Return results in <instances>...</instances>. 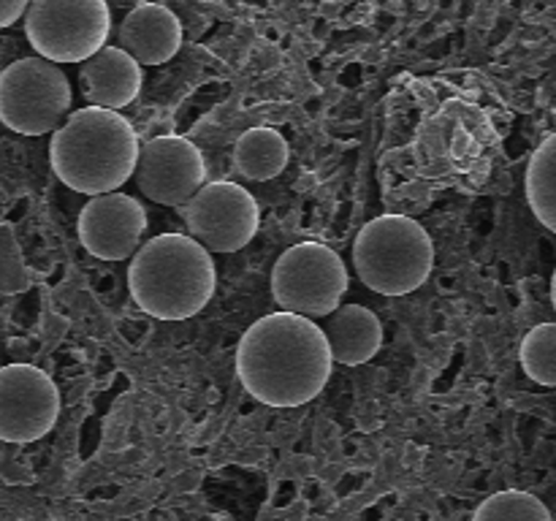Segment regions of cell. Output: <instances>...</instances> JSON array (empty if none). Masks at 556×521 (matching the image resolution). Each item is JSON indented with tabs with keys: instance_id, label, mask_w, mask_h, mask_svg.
Instances as JSON below:
<instances>
[{
	"instance_id": "6da1fadb",
	"label": "cell",
	"mask_w": 556,
	"mask_h": 521,
	"mask_svg": "<svg viewBox=\"0 0 556 521\" xmlns=\"http://www.w3.org/2000/svg\"><path fill=\"white\" fill-rule=\"evenodd\" d=\"M324 329L296 313H271L244 331L237 347V374L244 389L269 407H299L331 378Z\"/></svg>"
},
{
	"instance_id": "7a4b0ae2",
	"label": "cell",
	"mask_w": 556,
	"mask_h": 521,
	"mask_svg": "<svg viewBox=\"0 0 556 521\" xmlns=\"http://www.w3.org/2000/svg\"><path fill=\"white\" fill-rule=\"evenodd\" d=\"M139 136L119 112L76 109L52 134L49 163L63 185L85 195L117 193L136 174Z\"/></svg>"
},
{
	"instance_id": "3957f363",
	"label": "cell",
	"mask_w": 556,
	"mask_h": 521,
	"mask_svg": "<svg viewBox=\"0 0 556 521\" xmlns=\"http://www.w3.org/2000/svg\"><path fill=\"white\" fill-rule=\"evenodd\" d=\"M217 269L210 250L185 233H161L136 250L128 288L144 313L161 320H185L215 296Z\"/></svg>"
},
{
	"instance_id": "277c9868",
	"label": "cell",
	"mask_w": 556,
	"mask_h": 521,
	"mask_svg": "<svg viewBox=\"0 0 556 521\" xmlns=\"http://www.w3.org/2000/svg\"><path fill=\"white\" fill-rule=\"evenodd\" d=\"M353 264L367 288L386 296H405L432 275L434 244L413 217L383 215L358 231Z\"/></svg>"
},
{
	"instance_id": "5b68a950",
	"label": "cell",
	"mask_w": 556,
	"mask_h": 521,
	"mask_svg": "<svg viewBox=\"0 0 556 521\" xmlns=\"http://www.w3.org/2000/svg\"><path fill=\"white\" fill-rule=\"evenodd\" d=\"M71 81L47 58H22L0 71V123L22 136L54 134L68 119Z\"/></svg>"
},
{
	"instance_id": "8992f818",
	"label": "cell",
	"mask_w": 556,
	"mask_h": 521,
	"mask_svg": "<svg viewBox=\"0 0 556 521\" xmlns=\"http://www.w3.org/2000/svg\"><path fill=\"white\" fill-rule=\"evenodd\" d=\"M27 41L52 63H85L106 47L112 11L106 0H30Z\"/></svg>"
},
{
	"instance_id": "52a82bcc",
	"label": "cell",
	"mask_w": 556,
	"mask_h": 521,
	"mask_svg": "<svg viewBox=\"0 0 556 521\" xmlns=\"http://www.w3.org/2000/svg\"><path fill=\"white\" fill-rule=\"evenodd\" d=\"M348 291L345 260L320 242L288 247L271 269V293L282 313L326 318Z\"/></svg>"
},
{
	"instance_id": "ba28073f",
	"label": "cell",
	"mask_w": 556,
	"mask_h": 521,
	"mask_svg": "<svg viewBox=\"0 0 556 521\" xmlns=\"http://www.w3.org/2000/svg\"><path fill=\"white\" fill-rule=\"evenodd\" d=\"M190 237L212 253L248 247L261 226L258 201L237 182H210L185 204Z\"/></svg>"
},
{
	"instance_id": "9c48e42d",
	"label": "cell",
	"mask_w": 556,
	"mask_h": 521,
	"mask_svg": "<svg viewBox=\"0 0 556 521\" xmlns=\"http://www.w3.org/2000/svg\"><path fill=\"white\" fill-rule=\"evenodd\" d=\"M60 416V391L43 369L9 364L0 369V440L33 443L52 432Z\"/></svg>"
},
{
	"instance_id": "30bf717a",
	"label": "cell",
	"mask_w": 556,
	"mask_h": 521,
	"mask_svg": "<svg viewBox=\"0 0 556 521\" xmlns=\"http://www.w3.org/2000/svg\"><path fill=\"white\" fill-rule=\"evenodd\" d=\"M136 185L155 204L185 206L204 188L206 163L199 147L185 136H155L136 163Z\"/></svg>"
},
{
	"instance_id": "8fae6325",
	"label": "cell",
	"mask_w": 556,
	"mask_h": 521,
	"mask_svg": "<svg viewBox=\"0 0 556 521\" xmlns=\"http://www.w3.org/2000/svg\"><path fill=\"white\" fill-rule=\"evenodd\" d=\"M147 231V212L134 195H92L79 215V242L101 260H125L136 255Z\"/></svg>"
},
{
	"instance_id": "7c38bea8",
	"label": "cell",
	"mask_w": 556,
	"mask_h": 521,
	"mask_svg": "<svg viewBox=\"0 0 556 521\" xmlns=\"http://www.w3.org/2000/svg\"><path fill=\"white\" fill-rule=\"evenodd\" d=\"M182 47L177 14L161 3H141L119 25V49L139 65H161Z\"/></svg>"
},
{
	"instance_id": "4fadbf2b",
	"label": "cell",
	"mask_w": 556,
	"mask_h": 521,
	"mask_svg": "<svg viewBox=\"0 0 556 521\" xmlns=\"http://www.w3.org/2000/svg\"><path fill=\"white\" fill-rule=\"evenodd\" d=\"M81 96L90 106L117 109L128 106L141 90V65L119 47H103L81 63Z\"/></svg>"
},
{
	"instance_id": "5bb4252c",
	"label": "cell",
	"mask_w": 556,
	"mask_h": 521,
	"mask_svg": "<svg viewBox=\"0 0 556 521\" xmlns=\"http://www.w3.org/2000/svg\"><path fill=\"white\" fill-rule=\"evenodd\" d=\"M320 329L329 340L334 361L345 364V367L369 361L378 356L380 345H383L380 318L362 304H340L334 313L326 315Z\"/></svg>"
},
{
	"instance_id": "9a60e30c",
	"label": "cell",
	"mask_w": 556,
	"mask_h": 521,
	"mask_svg": "<svg viewBox=\"0 0 556 521\" xmlns=\"http://www.w3.org/2000/svg\"><path fill=\"white\" fill-rule=\"evenodd\" d=\"M288 157H291V150H288L286 136L271 128L244 130L233 147V163L239 174L253 182L275 179L288 166Z\"/></svg>"
},
{
	"instance_id": "2e32d148",
	"label": "cell",
	"mask_w": 556,
	"mask_h": 521,
	"mask_svg": "<svg viewBox=\"0 0 556 521\" xmlns=\"http://www.w3.org/2000/svg\"><path fill=\"white\" fill-rule=\"evenodd\" d=\"M527 199L538 220L556 233V134L532 152L527 166Z\"/></svg>"
},
{
	"instance_id": "e0dca14e",
	"label": "cell",
	"mask_w": 556,
	"mask_h": 521,
	"mask_svg": "<svg viewBox=\"0 0 556 521\" xmlns=\"http://www.w3.org/2000/svg\"><path fill=\"white\" fill-rule=\"evenodd\" d=\"M472 521H554V516L535 494L508 488L483 499Z\"/></svg>"
},
{
	"instance_id": "ac0fdd59",
	"label": "cell",
	"mask_w": 556,
	"mask_h": 521,
	"mask_svg": "<svg viewBox=\"0 0 556 521\" xmlns=\"http://www.w3.org/2000/svg\"><path fill=\"white\" fill-rule=\"evenodd\" d=\"M521 367L535 383L556 385V323H541L521 342Z\"/></svg>"
},
{
	"instance_id": "d6986e66",
	"label": "cell",
	"mask_w": 556,
	"mask_h": 521,
	"mask_svg": "<svg viewBox=\"0 0 556 521\" xmlns=\"http://www.w3.org/2000/svg\"><path fill=\"white\" fill-rule=\"evenodd\" d=\"M30 0H0V30L11 27L22 14H27Z\"/></svg>"
},
{
	"instance_id": "ffe728a7",
	"label": "cell",
	"mask_w": 556,
	"mask_h": 521,
	"mask_svg": "<svg viewBox=\"0 0 556 521\" xmlns=\"http://www.w3.org/2000/svg\"><path fill=\"white\" fill-rule=\"evenodd\" d=\"M552 302H554V309H556V269H554V277H552Z\"/></svg>"
},
{
	"instance_id": "44dd1931",
	"label": "cell",
	"mask_w": 556,
	"mask_h": 521,
	"mask_svg": "<svg viewBox=\"0 0 556 521\" xmlns=\"http://www.w3.org/2000/svg\"><path fill=\"white\" fill-rule=\"evenodd\" d=\"M554 521H556V516H554Z\"/></svg>"
}]
</instances>
